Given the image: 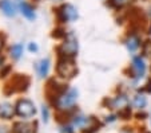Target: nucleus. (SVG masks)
Returning a JSON list of instances; mask_svg holds the SVG:
<instances>
[{
  "mask_svg": "<svg viewBox=\"0 0 151 133\" xmlns=\"http://www.w3.org/2000/svg\"><path fill=\"white\" fill-rule=\"evenodd\" d=\"M79 98V92L75 87L68 86L66 89H63L60 93L55 94V96L50 97V102L51 105L62 114H74L75 113V105Z\"/></svg>",
  "mask_w": 151,
  "mask_h": 133,
  "instance_id": "nucleus-1",
  "label": "nucleus"
},
{
  "mask_svg": "<svg viewBox=\"0 0 151 133\" xmlns=\"http://www.w3.org/2000/svg\"><path fill=\"white\" fill-rule=\"evenodd\" d=\"M55 73L59 79L64 82H68L74 79L78 75V65L75 58H67V57H58L55 63Z\"/></svg>",
  "mask_w": 151,
  "mask_h": 133,
  "instance_id": "nucleus-2",
  "label": "nucleus"
},
{
  "mask_svg": "<svg viewBox=\"0 0 151 133\" xmlns=\"http://www.w3.org/2000/svg\"><path fill=\"white\" fill-rule=\"evenodd\" d=\"M148 70H150V65L147 62V55L139 52V54L132 55L131 62L127 66V69L124 70V74L130 79L143 78V77H147Z\"/></svg>",
  "mask_w": 151,
  "mask_h": 133,
  "instance_id": "nucleus-3",
  "label": "nucleus"
},
{
  "mask_svg": "<svg viewBox=\"0 0 151 133\" xmlns=\"http://www.w3.org/2000/svg\"><path fill=\"white\" fill-rule=\"evenodd\" d=\"M56 57H67V58L76 59L78 52H79V41L76 35L72 31H68L64 39L60 41V43L55 47Z\"/></svg>",
  "mask_w": 151,
  "mask_h": 133,
  "instance_id": "nucleus-4",
  "label": "nucleus"
},
{
  "mask_svg": "<svg viewBox=\"0 0 151 133\" xmlns=\"http://www.w3.org/2000/svg\"><path fill=\"white\" fill-rule=\"evenodd\" d=\"M54 15L56 19V23L60 26L74 23L79 19V11L72 3H60L56 8H54Z\"/></svg>",
  "mask_w": 151,
  "mask_h": 133,
  "instance_id": "nucleus-5",
  "label": "nucleus"
},
{
  "mask_svg": "<svg viewBox=\"0 0 151 133\" xmlns=\"http://www.w3.org/2000/svg\"><path fill=\"white\" fill-rule=\"evenodd\" d=\"M70 124L74 126V129H79L83 133H96L102 126V124L95 117L78 114V113L70 118Z\"/></svg>",
  "mask_w": 151,
  "mask_h": 133,
  "instance_id": "nucleus-6",
  "label": "nucleus"
},
{
  "mask_svg": "<svg viewBox=\"0 0 151 133\" xmlns=\"http://www.w3.org/2000/svg\"><path fill=\"white\" fill-rule=\"evenodd\" d=\"M123 44H124L126 50L131 55L139 54L142 51L143 44H145V39L142 38L139 30H130L123 38Z\"/></svg>",
  "mask_w": 151,
  "mask_h": 133,
  "instance_id": "nucleus-7",
  "label": "nucleus"
},
{
  "mask_svg": "<svg viewBox=\"0 0 151 133\" xmlns=\"http://www.w3.org/2000/svg\"><path fill=\"white\" fill-rule=\"evenodd\" d=\"M103 105H104L107 109L120 112V110L126 109V108L131 106V100L127 96V93L119 92V93H116L114 97H107V98H104Z\"/></svg>",
  "mask_w": 151,
  "mask_h": 133,
  "instance_id": "nucleus-8",
  "label": "nucleus"
},
{
  "mask_svg": "<svg viewBox=\"0 0 151 133\" xmlns=\"http://www.w3.org/2000/svg\"><path fill=\"white\" fill-rule=\"evenodd\" d=\"M15 112L16 116L23 120H29L36 116V106L29 98H19L15 104Z\"/></svg>",
  "mask_w": 151,
  "mask_h": 133,
  "instance_id": "nucleus-9",
  "label": "nucleus"
},
{
  "mask_svg": "<svg viewBox=\"0 0 151 133\" xmlns=\"http://www.w3.org/2000/svg\"><path fill=\"white\" fill-rule=\"evenodd\" d=\"M52 69V62L50 58H42L35 63V71L39 79H47Z\"/></svg>",
  "mask_w": 151,
  "mask_h": 133,
  "instance_id": "nucleus-10",
  "label": "nucleus"
},
{
  "mask_svg": "<svg viewBox=\"0 0 151 133\" xmlns=\"http://www.w3.org/2000/svg\"><path fill=\"white\" fill-rule=\"evenodd\" d=\"M15 1H16L19 12L23 15V17H26L29 22H34L36 19V9L29 1L27 0H15Z\"/></svg>",
  "mask_w": 151,
  "mask_h": 133,
  "instance_id": "nucleus-11",
  "label": "nucleus"
},
{
  "mask_svg": "<svg viewBox=\"0 0 151 133\" xmlns=\"http://www.w3.org/2000/svg\"><path fill=\"white\" fill-rule=\"evenodd\" d=\"M148 104V100H147V94L142 90H137L134 93V96L131 97V108L138 112L140 110H145L146 106Z\"/></svg>",
  "mask_w": 151,
  "mask_h": 133,
  "instance_id": "nucleus-12",
  "label": "nucleus"
},
{
  "mask_svg": "<svg viewBox=\"0 0 151 133\" xmlns=\"http://www.w3.org/2000/svg\"><path fill=\"white\" fill-rule=\"evenodd\" d=\"M29 84H31V79L26 74H16V77L11 81V86L14 87L15 92H27Z\"/></svg>",
  "mask_w": 151,
  "mask_h": 133,
  "instance_id": "nucleus-13",
  "label": "nucleus"
},
{
  "mask_svg": "<svg viewBox=\"0 0 151 133\" xmlns=\"http://www.w3.org/2000/svg\"><path fill=\"white\" fill-rule=\"evenodd\" d=\"M0 11L6 16L14 17L17 15L19 8H17V4L15 0H0Z\"/></svg>",
  "mask_w": 151,
  "mask_h": 133,
  "instance_id": "nucleus-14",
  "label": "nucleus"
},
{
  "mask_svg": "<svg viewBox=\"0 0 151 133\" xmlns=\"http://www.w3.org/2000/svg\"><path fill=\"white\" fill-rule=\"evenodd\" d=\"M14 116H16L15 112V105H12L11 102H0V118L3 120H12Z\"/></svg>",
  "mask_w": 151,
  "mask_h": 133,
  "instance_id": "nucleus-15",
  "label": "nucleus"
},
{
  "mask_svg": "<svg viewBox=\"0 0 151 133\" xmlns=\"http://www.w3.org/2000/svg\"><path fill=\"white\" fill-rule=\"evenodd\" d=\"M24 54V46L23 43H14L12 46H9L8 49V57L12 59L14 62L19 61Z\"/></svg>",
  "mask_w": 151,
  "mask_h": 133,
  "instance_id": "nucleus-16",
  "label": "nucleus"
},
{
  "mask_svg": "<svg viewBox=\"0 0 151 133\" xmlns=\"http://www.w3.org/2000/svg\"><path fill=\"white\" fill-rule=\"evenodd\" d=\"M106 4L114 11H120V9L126 8L127 6H130L131 0H107Z\"/></svg>",
  "mask_w": 151,
  "mask_h": 133,
  "instance_id": "nucleus-17",
  "label": "nucleus"
},
{
  "mask_svg": "<svg viewBox=\"0 0 151 133\" xmlns=\"http://www.w3.org/2000/svg\"><path fill=\"white\" fill-rule=\"evenodd\" d=\"M31 125L24 121H17L12 125V133H31Z\"/></svg>",
  "mask_w": 151,
  "mask_h": 133,
  "instance_id": "nucleus-18",
  "label": "nucleus"
},
{
  "mask_svg": "<svg viewBox=\"0 0 151 133\" xmlns=\"http://www.w3.org/2000/svg\"><path fill=\"white\" fill-rule=\"evenodd\" d=\"M67 30L64 26H60V24H58L56 27H55L54 30H52V34L51 36L54 38V39H58V41H62V39H64V36L67 35Z\"/></svg>",
  "mask_w": 151,
  "mask_h": 133,
  "instance_id": "nucleus-19",
  "label": "nucleus"
},
{
  "mask_svg": "<svg viewBox=\"0 0 151 133\" xmlns=\"http://www.w3.org/2000/svg\"><path fill=\"white\" fill-rule=\"evenodd\" d=\"M131 116H132V108L131 106H128V108H126V109L118 112V117L122 120H130Z\"/></svg>",
  "mask_w": 151,
  "mask_h": 133,
  "instance_id": "nucleus-20",
  "label": "nucleus"
},
{
  "mask_svg": "<svg viewBox=\"0 0 151 133\" xmlns=\"http://www.w3.org/2000/svg\"><path fill=\"white\" fill-rule=\"evenodd\" d=\"M11 73H12V66L6 63L0 70V78H7L8 75H11Z\"/></svg>",
  "mask_w": 151,
  "mask_h": 133,
  "instance_id": "nucleus-21",
  "label": "nucleus"
},
{
  "mask_svg": "<svg viewBox=\"0 0 151 133\" xmlns=\"http://www.w3.org/2000/svg\"><path fill=\"white\" fill-rule=\"evenodd\" d=\"M40 113H42V120H43V122H48V121H50V109H48V106L43 105V106H42V110H40Z\"/></svg>",
  "mask_w": 151,
  "mask_h": 133,
  "instance_id": "nucleus-22",
  "label": "nucleus"
},
{
  "mask_svg": "<svg viewBox=\"0 0 151 133\" xmlns=\"http://www.w3.org/2000/svg\"><path fill=\"white\" fill-rule=\"evenodd\" d=\"M142 92H145L146 94H151V75H147L146 82L142 87Z\"/></svg>",
  "mask_w": 151,
  "mask_h": 133,
  "instance_id": "nucleus-23",
  "label": "nucleus"
},
{
  "mask_svg": "<svg viewBox=\"0 0 151 133\" xmlns=\"http://www.w3.org/2000/svg\"><path fill=\"white\" fill-rule=\"evenodd\" d=\"M27 49H28V51L31 52V54H36V52L39 51V46H37L36 42H29Z\"/></svg>",
  "mask_w": 151,
  "mask_h": 133,
  "instance_id": "nucleus-24",
  "label": "nucleus"
},
{
  "mask_svg": "<svg viewBox=\"0 0 151 133\" xmlns=\"http://www.w3.org/2000/svg\"><path fill=\"white\" fill-rule=\"evenodd\" d=\"M62 133H75V129H74V126L68 122V124H64L62 126Z\"/></svg>",
  "mask_w": 151,
  "mask_h": 133,
  "instance_id": "nucleus-25",
  "label": "nucleus"
},
{
  "mask_svg": "<svg viewBox=\"0 0 151 133\" xmlns=\"http://www.w3.org/2000/svg\"><path fill=\"white\" fill-rule=\"evenodd\" d=\"M6 43H7V38H6V35L0 32V54H1V51H3L4 47H6Z\"/></svg>",
  "mask_w": 151,
  "mask_h": 133,
  "instance_id": "nucleus-26",
  "label": "nucleus"
},
{
  "mask_svg": "<svg viewBox=\"0 0 151 133\" xmlns=\"http://www.w3.org/2000/svg\"><path fill=\"white\" fill-rule=\"evenodd\" d=\"M118 118H119V117H118V114H110V116H106L104 117V121L107 122V124H111V122L116 121Z\"/></svg>",
  "mask_w": 151,
  "mask_h": 133,
  "instance_id": "nucleus-27",
  "label": "nucleus"
},
{
  "mask_svg": "<svg viewBox=\"0 0 151 133\" xmlns=\"http://www.w3.org/2000/svg\"><path fill=\"white\" fill-rule=\"evenodd\" d=\"M147 116H148L147 113H145L143 110H140V112L137 114V118L138 120H146V118H147Z\"/></svg>",
  "mask_w": 151,
  "mask_h": 133,
  "instance_id": "nucleus-28",
  "label": "nucleus"
},
{
  "mask_svg": "<svg viewBox=\"0 0 151 133\" xmlns=\"http://www.w3.org/2000/svg\"><path fill=\"white\" fill-rule=\"evenodd\" d=\"M146 35H147L148 41H151V20H150V23H148L147 28H146Z\"/></svg>",
  "mask_w": 151,
  "mask_h": 133,
  "instance_id": "nucleus-29",
  "label": "nucleus"
},
{
  "mask_svg": "<svg viewBox=\"0 0 151 133\" xmlns=\"http://www.w3.org/2000/svg\"><path fill=\"white\" fill-rule=\"evenodd\" d=\"M4 65H6V57L0 54V70H1V67H3Z\"/></svg>",
  "mask_w": 151,
  "mask_h": 133,
  "instance_id": "nucleus-30",
  "label": "nucleus"
},
{
  "mask_svg": "<svg viewBox=\"0 0 151 133\" xmlns=\"http://www.w3.org/2000/svg\"><path fill=\"white\" fill-rule=\"evenodd\" d=\"M146 15H147V17L151 20V6H150V8H148L147 11H146Z\"/></svg>",
  "mask_w": 151,
  "mask_h": 133,
  "instance_id": "nucleus-31",
  "label": "nucleus"
},
{
  "mask_svg": "<svg viewBox=\"0 0 151 133\" xmlns=\"http://www.w3.org/2000/svg\"><path fill=\"white\" fill-rule=\"evenodd\" d=\"M51 1H54V3H58V4H60V3H63L64 0H51Z\"/></svg>",
  "mask_w": 151,
  "mask_h": 133,
  "instance_id": "nucleus-32",
  "label": "nucleus"
},
{
  "mask_svg": "<svg viewBox=\"0 0 151 133\" xmlns=\"http://www.w3.org/2000/svg\"><path fill=\"white\" fill-rule=\"evenodd\" d=\"M34 1H43V0H34Z\"/></svg>",
  "mask_w": 151,
  "mask_h": 133,
  "instance_id": "nucleus-33",
  "label": "nucleus"
},
{
  "mask_svg": "<svg viewBox=\"0 0 151 133\" xmlns=\"http://www.w3.org/2000/svg\"><path fill=\"white\" fill-rule=\"evenodd\" d=\"M145 133H151V132H148V130H147V132H145Z\"/></svg>",
  "mask_w": 151,
  "mask_h": 133,
  "instance_id": "nucleus-34",
  "label": "nucleus"
},
{
  "mask_svg": "<svg viewBox=\"0 0 151 133\" xmlns=\"http://www.w3.org/2000/svg\"><path fill=\"white\" fill-rule=\"evenodd\" d=\"M150 71H151V63H150Z\"/></svg>",
  "mask_w": 151,
  "mask_h": 133,
  "instance_id": "nucleus-35",
  "label": "nucleus"
},
{
  "mask_svg": "<svg viewBox=\"0 0 151 133\" xmlns=\"http://www.w3.org/2000/svg\"><path fill=\"white\" fill-rule=\"evenodd\" d=\"M143 1H146V0H143Z\"/></svg>",
  "mask_w": 151,
  "mask_h": 133,
  "instance_id": "nucleus-36",
  "label": "nucleus"
}]
</instances>
